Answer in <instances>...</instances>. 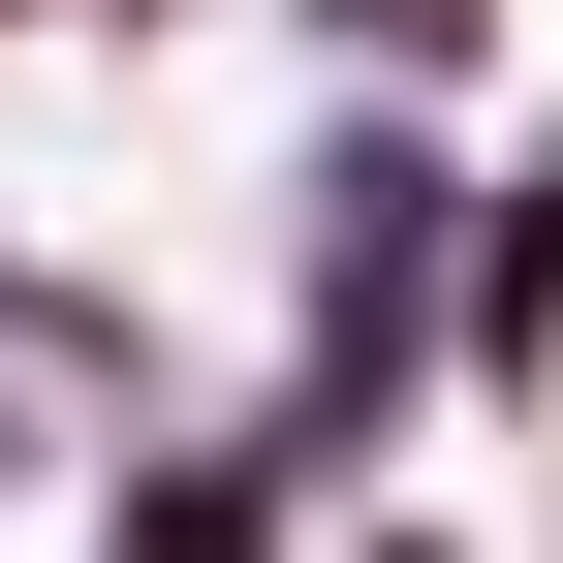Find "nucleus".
I'll return each mask as SVG.
<instances>
[{
    "label": "nucleus",
    "instance_id": "nucleus-1",
    "mask_svg": "<svg viewBox=\"0 0 563 563\" xmlns=\"http://www.w3.org/2000/svg\"><path fill=\"white\" fill-rule=\"evenodd\" d=\"M439 376H470V407H563V157L470 188V251H439Z\"/></svg>",
    "mask_w": 563,
    "mask_h": 563
},
{
    "label": "nucleus",
    "instance_id": "nucleus-2",
    "mask_svg": "<svg viewBox=\"0 0 563 563\" xmlns=\"http://www.w3.org/2000/svg\"><path fill=\"white\" fill-rule=\"evenodd\" d=\"M313 32H344V63H470L501 0H313Z\"/></svg>",
    "mask_w": 563,
    "mask_h": 563
}]
</instances>
